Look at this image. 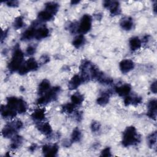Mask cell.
<instances>
[{
  "instance_id": "obj_1",
  "label": "cell",
  "mask_w": 157,
  "mask_h": 157,
  "mask_svg": "<svg viewBox=\"0 0 157 157\" xmlns=\"http://www.w3.org/2000/svg\"><path fill=\"white\" fill-rule=\"evenodd\" d=\"M140 140V137L137 134L134 126H129L126 128L123 134L122 144L124 147H129L137 144Z\"/></svg>"
},
{
  "instance_id": "obj_2",
  "label": "cell",
  "mask_w": 157,
  "mask_h": 157,
  "mask_svg": "<svg viewBox=\"0 0 157 157\" xmlns=\"http://www.w3.org/2000/svg\"><path fill=\"white\" fill-rule=\"evenodd\" d=\"M23 53L20 48L18 47L15 48L12 59L9 63L8 68L11 71H16L19 70L20 67L21 66V63L23 60Z\"/></svg>"
},
{
  "instance_id": "obj_3",
  "label": "cell",
  "mask_w": 157,
  "mask_h": 157,
  "mask_svg": "<svg viewBox=\"0 0 157 157\" xmlns=\"http://www.w3.org/2000/svg\"><path fill=\"white\" fill-rule=\"evenodd\" d=\"M59 90L60 88L58 86H55L49 90L37 100V104L39 105L46 104L55 100V99H56Z\"/></svg>"
},
{
  "instance_id": "obj_4",
  "label": "cell",
  "mask_w": 157,
  "mask_h": 157,
  "mask_svg": "<svg viewBox=\"0 0 157 157\" xmlns=\"http://www.w3.org/2000/svg\"><path fill=\"white\" fill-rule=\"evenodd\" d=\"M23 126V123L20 120H17L7 124L2 131V134L4 137H11L17 130L20 129Z\"/></svg>"
},
{
  "instance_id": "obj_5",
  "label": "cell",
  "mask_w": 157,
  "mask_h": 157,
  "mask_svg": "<svg viewBox=\"0 0 157 157\" xmlns=\"http://www.w3.org/2000/svg\"><path fill=\"white\" fill-rule=\"evenodd\" d=\"M92 18L90 15L85 14L84 15L78 23L77 32L80 34H83L88 33L91 28Z\"/></svg>"
},
{
  "instance_id": "obj_6",
  "label": "cell",
  "mask_w": 157,
  "mask_h": 157,
  "mask_svg": "<svg viewBox=\"0 0 157 157\" xmlns=\"http://www.w3.org/2000/svg\"><path fill=\"white\" fill-rule=\"evenodd\" d=\"M104 6L109 9L111 15H118L121 13L119 2L117 1H105L104 2Z\"/></svg>"
},
{
  "instance_id": "obj_7",
  "label": "cell",
  "mask_w": 157,
  "mask_h": 157,
  "mask_svg": "<svg viewBox=\"0 0 157 157\" xmlns=\"http://www.w3.org/2000/svg\"><path fill=\"white\" fill-rule=\"evenodd\" d=\"M134 67V62L129 59H125L120 63V69L122 73L126 74Z\"/></svg>"
},
{
  "instance_id": "obj_8",
  "label": "cell",
  "mask_w": 157,
  "mask_h": 157,
  "mask_svg": "<svg viewBox=\"0 0 157 157\" xmlns=\"http://www.w3.org/2000/svg\"><path fill=\"white\" fill-rule=\"evenodd\" d=\"M58 151V147L57 145H45L42 147V153L45 156H55Z\"/></svg>"
},
{
  "instance_id": "obj_9",
  "label": "cell",
  "mask_w": 157,
  "mask_h": 157,
  "mask_svg": "<svg viewBox=\"0 0 157 157\" xmlns=\"http://www.w3.org/2000/svg\"><path fill=\"white\" fill-rule=\"evenodd\" d=\"M156 109H157V101L156 99H151L148 104V112L147 115L153 120H156Z\"/></svg>"
},
{
  "instance_id": "obj_10",
  "label": "cell",
  "mask_w": 157,
  "mask_h": 157,
  "mask_svg": "<svg viewBox=\"0 0 157 157\" xmlns=\"http://www.w3.org/2000/svg\"><path fill=\"white\" fill-rule=\"evenodd\" d=\"M1 112L2 116L4 118H13L15 117L17 112L15 109L6 105H2L1 109Z\"/></svg>"
},
{
  "instance_id": "obj_11",
  "label": "cell",
  "mask_w": 157,
  "mask_h": 157,
  "mask_svg": "<svg viewBox=\"0 0 157 157\" xmlns=\"http://www.w3.org/2000/svg\"><path fill=\"white\" fill-rule=\"evenodd\" d=\"M131 87L128 84H124L120 86L115 87V92L120 96H126L131 91Z\"/></svg>"
},
{
  "instance_id": "obj_12",
  "label": "cell",
  "mask_w": 157,
  "mask_h": 157,
  "mask_svg": "<svg viewBox=\"0 0 157 157\" xmlns=\"http://www.w3.org/2000/svg\"><path fill=\"white\" fill-rule=\"evenodd\" d=\"M83 82L81 77L78 75H75L72 77L69 82L68 87L70 90H75L80 86L81 83Z\"/></svg>"
},
{
  "instance_id": "obj_13",
  "label": "cell",
  "mask_w": 157,
  "mask_h": 157,
  "mask_svg": "<svg viewBox=\"0 0 157 157\" xmlns=\"http://www.w3.org/2000/svg\"><path fill=\"white\" fill-rule=\"evenodd\" d=\"M49 34V30L45 26H42L36 29L35 34V38L37 39H41L47 37Z\"/></svg>"
},
{
  "instance_id": "obj_14",
  "label": "cell",
  "mask_w": 157,
  "mask_h": 157,
  "mask_svg": "<svg viewBox=\"0 0 157 157\" xmlns=\"http://www.w3.org/2000/svg\"><path fill=\"white\" fill-rule=\"evenodd\" d=\"M36 28L35 26H31L27 30H26L21 36V40H28L32 39L33 37H35L36 34Z\"/></svg>"
},
{
  "instance_id": "obj_15",
  "label": "cell",
  "mask_w": 157,
  "mask_h": 157,
  "mask_svg": "<svg viewBox=\"0 0 157 157\" xmlns=\"http://www.w3.org/2000/svg\"><path fill=\"white\" fill-rule=\"evenodd\" d=\"M129 47L132 51H135L140 48L142 42L138 37H133L129 39Z\"/></svg>"
},
{
  "instance_id": "obj_16",
  "label": "cell",
  "mask_w": 157,
  "mask_h": 157,
  "mask_svg": "<svg viewBox=\"0 0 157 157\" xmlns=\"http://www.w3.org/2000/svg\"><path fill=\"white\" fill-rule=\"evenodd\" d=\"M31 117L37 121H40L45 118V110L44 109H37L32 113Z\"/></svg>"
},
{
  "instance_id": "obj_17",
  "label": "cell",
  "mask_w": 157,
  "mask_h": 157,
  "mask_svg": "<svg viewBox=\"0 0 157 157\" xmlns=\"http://www.w3.org/2000/svg\"><path fill=\"white\" fill-rule=\"evenodd\" d=\"M121 27L126 31H129L132 29L133 26L132 19L130 17H125L121 20L120 22Z\"/></svg>"
},
{
  "instance_id": "obj_18",
  "label": "cell",
  "mask_w": 157,
  "mask_h": 157,
  "mask_svg": "<svg viewBox=\"0 0 157 157\" xmlns=\"http://www.w3.org/2000/svg\"><path fill=\"white\" fill-rule=\"evenodd\" d=\"M38 129L39 131H40L42 133H43L45 135H50L51 134L52 132V129L50 124L47 122L46 123H40L37 126Z\"/></svg>"
},
{
  "instance_id": "obj_19",
  "label": "cell",
  "mask_w": 157,
  "mask_h": 157,
  "mask_svg": "<svg viewBox=\"0 0 157 157\" xmlns=\"http://www.w3.org/2000/svg\"><path fill=\"white\" fill-rule=\"evenodd\" d=\"M50 87V82L47 80H43L39 84L38 87V92L40 94H44L47 91L49 90V88Z\"/></svg>"
},
{
  "instance_id": "obj_20",
  "label": "cell",
  "mask_w": 157,
  "mask_h": 157,
  "mask_svg": "<svg viewBox=\"0 0 157 157\" xmlns=\"http://www.w3.org/2000/svg\"><path fill=\"white\" fill-rule=\"evenodd\" d=\"M25 66H26V67L27 68L28 71H36L39 65L38 63H37V61L33 58L28 59L25 64Z\"/></svg>"
},
{
  "instance_id": "obj_21",
  "label": "cell",
  "mask_w": 157,
  "mask_h": 157,
  "mask_svg": "<svg viewBox=\"0 0 157 157\" xmlns=\"http://www.w3.org/2000/svg\"><path fill=\"white\" fill-rule=\"evenodd\" d=\"M58 9V4L55 2H48L45 4V10L55 15Z\"/></svg>"
},
{
  "instance_id": "obj_22",
  "label": "cell",
  "mask_w": 157,
  "mask_h": 157,
  "mask_svg": "<svg viewBox=\"0 0 157 157\" xmlns=\"http://www.w3.org/2000/svg\"><path fill=\"white\" fill-rule=\"evenodd\" d=\"M37 17L40 21H50L53 19V15L51 14L50 13H49L48 12H47L46 10H43V11L40 12L38 13Z\"/></svg>"
},
{
  "instance_id": "obj_23",
  "label": "cell",
  "mask_w": 157,
  "mask_h": 157,
  "mask_svg": "<svg viewBox=\"0 0 157 157\" xmlns=\"http://www.w3.org/2000/svg\"><path fill=\"white\" fill-rule=\"evenodd\" d=\"M109 98L110 93L109 92L103 93L102 95L97 99V103L101 106H104L109 102Z\"/></svg>"
},
{
  "instance_id": "obj_24",
  "label": "cell",
  "mask_w": 157,
  "mask_h": 157,
  "mask_svg": "<svg viewBox=\"0 0 157 157\" xmlns=\"http://www.w3.org/2000/svg\"><path fill=\"white\" fill-rule=\"evenodd\" d=\"M85 37L83 36V34H79L78 36H76L73 42H72V44L73 45L78 48H80L81 46H82L84 43H85Z\"/></svg>"
},
{
  "instance_id": "obj_25",
  "label": "cell",
  "mask_w": 157,
  "mask_h": 157,
  "mask_svg": "<svg viewBox=\"0 0 157 157\" xmlns=\"http://www.w3.org/2000/svg\"><path fill=\"white\" fill-rule=\"evenodd\" d=\"M71 99L72 103L74 104L75 105L81 104L84 99L83 96L78 93H75L74 94H72Z\"/></svg>"
},
{
  "instance_id": "obj_26",
  "label": "cell",
  "mask_w": 157,
  "mask_h": 157,
  "mask_svg": "<svg viewBox=\"0 0 157 157\" xmlns=\"http://www.w3.org/2000/svg\"><path fill=\"white\" fill-rule=\"evenodd\" d=\"M22 137L20 136H15L12 139V143L10 144V147L12 149H16L22 143Z\"/></svg>"
},
{
  "instance_id": "obj_27",
  "label": "cell",
  "mask_w": 157,
  "mask_h": 157,
  "mask_svg": "<svg viewBox=\"0 0 157 157\" xmlns=\"http://www.w3.org/2000/svg\"><path fill=\"white\" fill-rule=\"evenodd\" d=\"M148 145L150 148H153L156 147V132H154L152 134H151L148 137Z\"/></svg>"
},
{
  "instance_id": "obj_28",
  "label": "cell",
  "mask_w": 157,
  "mask_h": 157,
  "mask_svg": "<svg viewBox=\"0 0 157 157\" xmlns=\"http://www.w3.org/2000/svg\"><path fill=\"white\" fill-rule=\"evenodd\" d=\"M81 132L78 128H75L71 135V141L72 142H78L81 139Z\"/></svg>"
},
{
  "instance_id": "obj_29",
  "label": "cell",
  "mask_w": 157,
  "mask_h": 157,
  "mask_svg": "<svg viewBox=\"0 0 157 157\" xmlns=\"http://www.w3.org/2000/svg\"><path fill=\"white\" fill-rule=\"evenodd\" d=\"M75 105L72 104V103H67L64 104L63 107H62V110L64 112L66 113H72L75 109Z\"/></svg>"
},
{
  "instance_id": "obj_30",
  "label": "cell",
  "mask_w": 157,
  "mask_h": 157,
  "mask_svg": "<svg viewBox=\"0 0 157 157\" xmlns=\"http://www.w3.org/2000/svg\"><path fill=\"white\" fill-rule=\"evenodd\" d=\"M24 25V21H23V19L21 17H18L17 18H15V20H14L13 22V27L18 29H20L21 28H22Z\"/></svg>"
},
{
  "instance_id": "obj_31",
  "label": "cell",
  "mask_w": 157,
  "mask_h": 157,
  "mask_svg": "<svg viewBox=\"0 0 157 157\" xmlns=\"http://www.w3.org/2000/svg\"><path fill=\"white\" fill-rule=\"evenodd\" d=\"M100 128H101V125H100L99 123H98L97 121H94L91 123V129L93 132H96L99 131V130L100 129Z\"/></svg>"
},
{
  "instance_id": "obj_32",
  "label": "cell",
  "mask_w": 157,
  "mask_h": 157,
  "mask_svg": "<svg viewBox=\"0 0 157 157\" xmlns=\"http://www.w3.org/2000/svg\"><path fill=\"white\" fill-rule=\"evenodd\" d=\"M142 101V98L139 96H133L132 97V101H131V104L136 105L139 104H140Z\"/></svg>"
},
{
  "instance_id": "obj_33",
  "label": "cell",
  "mask_w": 157,
  "mask_h": 157,
  "mask_svg": "<svg viewBox=\"0 0 157 157\" xmlns=\"http://www.w3.org/2000/svg\"><path fill=\"white\" fill-rule=\"evenodd\" d=\"M101 156H111L112 155H111V152H110V148L109 147L105 148L101 151Z\"/></svg>"
},
{
  "instance_id": "obj_34",
  "label": "cell",
  "mask_w": 157,
  "mask_h": 157,
  "mask_svg": "<svg viewBox=\"0 0 157 157\" xmlns=\"http://www.w3.org/2000/svg\"><path fill=\"white\" fill-rule=\"evenodd\" d=\"M35 52H36L35 48H34V47L31 46V45L28 47V48H26V53H27L28 55H33V54L35 53Z\"/></svg>"
},
{
  "instance_id": "obj_35",
  "label": "cell",
  "mask_w": 157,
  "mask_h": 157,
  "mask_svg": "<svg viewBox=\"0 0 157 157\" xmlns=\"http://www.w3.org/2000/svg\"><path fill=\"white\" fill-rule=\"evenodd\" d=\"M6 3L8 6H10V7H17L18 6V1H9L6 2Z\"/></svg>"
},
{
  "instance_id": "obj_36",
  "label": "cell",
  "mask_w": 157,
  "mask_h": 157,
  "mask_svg": "<svg viewBox=\"0 0 157 157\" xmlns=\"http://www.w3.org/2000/svg\"><path fill=\"white\" fill-rule=\"evenodd\" d=\"M131 101H132V96H126V98L124 99V103L125 105H129V104H131Z\"/></svg>"
},
{
  "instance_id": "obj_37",
  "label": "cell",
  "mask_w": 157,
  "mask_h": 157,
  "mask_svg": "<svg viewBox=\"0 0 157 157\" xmlns=\"http://www.w3.org/2000/svg\"><path fill=\"white\" fill-rule=\"evenodd\" d=\"M150 90L153 93H156V82H153L150 86Z\"/></svg>"
},
{
  "instance_id": "obj_38",
  "label": "cell",
  "mask_w": 157,
  "mask_h": 157,
  "mask_svg": "<svg viewBox=\"0 0 157 157\" xmlns=\"http://www.w3.org/2000/svg\"><path fill=\"white\" fill-rule=\"evenodd\" d=\"M40 60L42 61L43 63H47L50 60V58L47 55H43L40 58Z\"/></svg>"
},
{
  "instance_id": "obj_39",
  "label": "cell",
  "mask_w": 157,
  "mask_h": 157,
  "mask_svg": "<svg viewBox=\"0 0 157 157\" xmlns=\"http://www.w3.org/2000/svg\"><path fill=\"white\" fill-rule=\"evenodd\" d=\"M75 118L77 120V121H80V120L82 118V113L80 112H76L75 113Z\"/></svg>"
},
{
  "instance_id": "obj_40",
  "label": "cell",
  "mask_w": 157,
  "mask_h": 157,
  "mask_svg": "<svg viewBox=\"0 0 157 157\" xmlns=\"http://www.w3.org/2000/svg\"><path fill=\"white\" fill-rule=\"evenodd\" d=\"M36 144H33L32 146H31V147H29V150H30L31 151H34V150L36 149Z\"/></svg>"
},
{
  "instance_id": "obj_41",
  "label": "cell",
  "mask_w": 157,
  "mask_h": 157,
  "mask_svg": "<svg viewBox=\"0 0 157 157\" xmlns=\"http://www.w3.org/2000/svg\"><path fill=\"white\" fill-rule=\"evenodd\" d=\"M156 2H155V4H153V11H154V12L156 13Z\"/></svg>"
},
{
  "instance_id": "obj_42",
  "label": "cell",
  "mask_w": 157,
  "mask_h": 157,
  "mask_svg": "<svg viewBox=\"0 0 157 157\" xmlns=\"http://www.w3.org/2000/svg\"><path fill=\"white\" fill-rule=\"evenodd\" d=\"M79 2V1H72V2H71V4H77V3H78Z\"/></svg>"
}]
</instances>
